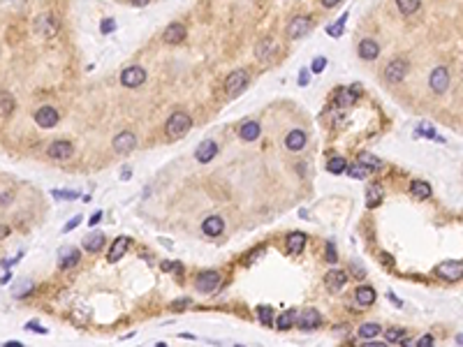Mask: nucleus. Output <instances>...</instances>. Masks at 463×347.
Wrapping results in <instances>:
<instances>
[{
    "mask_svg": "<svg viewBox=\"0 0 463 347\" xmlns=\"http://www.w3.org/2000/svg\"><path fill=\"white\" fill-rule=\"evenodd\" d=\"M433 336H422L419 340H417V347H429V345H433Z\"/></svg>",
    "mask_w": 463,
    "mask_h": 347,
    "instance_id": "nucleus-46",
    "label": "nucleus"
},
{
    "mask_svg": "<svg viewBox=\"0 0 463 347\" xmlns=\"http://www.w3.org/2000/svg\"><path fill=\"white\" fill-rule=\"evenodd\" d=\"M294 320H297V310L289 308L287 313H283V315H280V317L276 320V326H278V329H289V326L294 324Z\"/></svg>",
    "mask_w": 463,
    "mask_h": 347,
    "instance_id": "nucleus-32",
    "label": "nucleus"
},
{
    "mask_svg": "<svg viewBox=\"0 0 463 347\" xmlns=\"http://www.w3.org/2000/svg\"><path fill=\"white\" fill-rule=\"evenodd\" d=\"M338 3H341V0H322V5L324 7H336Z\"/></svg>",
    "mask_w": 463,
    "mask_h": 347,
    "instance_id": "nucleus-55",
    "label": "nucleus"
},
{
    "mask_svg": "<svg viewBox=\"0 0 463 347\" xmlns=\"http://www.w3.org/2000/svg\"><path fill=\"white\" fill-rule=\"evenodd\" d=\"M51 195L58 197V199H79V192L74 190H54Z\"/></svg>",
    "mask_w": 463,
    "mask_h": 347,
    "instance_id": "nucleus-41",
    "label": "nucleus"
},
{
    "mask_svg": "<svg viewBox=\"0 0 463 347\" xmlns=\"http://www.w3.org/2000/svg\"><path fill=\"white\" fill-rule=\"evenodd\" d=\"M3 107H0V114H3V118H7V116L14 111V98L12 95H7V93H3Z\"/></svg>",
    "mask_w": 463,
    "mask_h": 347,
    "instance_id": "nucleus-37",
    "label": "nucleus"
},
{
    "mask_svg": "<svg viewBox=\"0 0 463 347\" xmlns=\"http://www.w3.org/2000/svg\"><path fill=\"white\" fill-rule=\"evenodd\" d=\"M366 171H368V167H366V164H361V162L348 167V176H350V179H364Z\"/></svg>",
    "mask_w": 463,
    "mask_h": 347,
    "instance_id": "nucleus-38",
    "label": "nucleus"
},
{
    "mask_svg": "<svg viewBox=\"0 0 463 347\" xmlns=\"http://www.w3.org/2000/svg\"><path fill=\"white\" fill-rule=\"evenodd\" d=\"M403 338H405V333L401 329H387L385 331V342H389V345H392V342L403 340Z\"/></svg>",
    "mask_w": 463,
    "mask_h": 347,
    "instance_id": "nucleus-40",
    "label": "nucleus"
},
{
    "mask_svg": "<svg viewBox=\"0 0 463 347\" xmlns=\"http://www.w3.org/2000/svg\"><path fill=\"white\" fill-rule=\"evenodd\" d=\"M354 298H357L359 306H373L375 303V289L368 287V285H359L354 289Z\"/></svg>",
    "mask_w": 463,
    "mask_h": 347,
    "instance_id": "nucleus-20",
    "label": "nucleus"
},
{
    "mask_svg": "<svg viewBox=\"0 0 463 347\" xmlns=\"http://www.w3.org/2000/svg\"><path fill=\"white\" fill-rule=\"evenodd\" d=\"M327 171L329 174H343V171H348V162H345L343 157H333V160L327 162Z\"/></svg>",
    "mask_w": 463,
    "mask_h": 347,
    "instance_id": "nucleus-34",
    "label": "nucleus"
},
{
    "mask_svg": "<svg viewBox=\"0 0 463 347\" xmlns=\"http://www.w3.org/2000/svg\"><path fill=\"white\" fill-rule=\"evenodd\" d=\"M79 250H74V248H67V250H63V255H60V269H72V266L79 262Z\"/></svg>",
    "mask_w": 463,
    "mask_h": 347,
    "instance_id": "nucleus-28",
    "label": "nucleus"
},
{
    "mask_svg": "<svg viewBox=\"0 0 463 347\" xmlns=\"http://www.w3.org/2000/svg\"><path fill=\"white\" fill-rule=\"evenodd\" d=\"M308 81H311V74H308V72H306V70H301L299 72V86H308Z\"/></svg>",
    "mask_w": 463,
    "mask_h": 347,
    "instance_id": "nucleus-47",
    "label": "nucleus"
},
{
    "mask_svg": "<svg viewBox=\"0 0 463 347\" xmlns=\"http://www.w3.org/2000/svg\"><path fill=\"white\" fill-rule=\"evenodd\" d=\"M162 39L167 44L183 42V39H185V26H183V23H169L167 30H164V35H162Z\"/></svg>",
    "mask_w": 463,
    "mask_h": 347,
    "instance_id": "nucleus-18",
    "label": "nucleus"
},
{
    "mask_svg": "<svg viewBox=\"0 0 463 347\" xmlns=\"http://www.w3.org/2000/svg\"><path fill=\"white\" fill-rule=\"evenodd\" d=\"M405 74H408V60L405 58H394L387 67H385V79L389 83H398L403 81Z\"/></svg>",
    "mask_w": 463,
    "mask_h": 347,
    "instance_id": "nucleus-6",
    "label": "nucleus"
},
{
    "mask_svg": "<svg viewBox=\"0 0 463 347\" xmlns=\"http://www.w3.org/2000/svg\"><path fill=\"white\" fill-rule=\"evenodd\" d=\"M100 218H102V211H95V213L91 215V225H98V223H100Z\"/></svg>",
    "mask_w": 463,
    "mask_h": 347,
    "instance_id": "nucleus-52",
    "label": "nucleus"
},
{
    "mask_svg": "<svg viewBox=\"0 0 463 347\" xmlns=\"http://www.w3.org/2000/svg\"><path fill=\"white\" fill-rule=\"evenodd\" d=\"M37 30L42 35H47V37H51V35H56L58 26H56V21H54L51 14H44V17H39V21H37Z\"/></svg>",
    "mask_w": 463,
    "mask_h": 347,
    "instance_id": "nucleus-25",
    "label": "nucleus"
},
{
    "mask_svg": "<svg viewBox=\"0 0 463 347\" xmlns=\"http://www.w3.org/2000/svg\"><path fill=\"white\" fill-rule=\"evenodd\" d=\"M429 86L433 93H445L447 86H449V72L447 67H436L429 76Z\"/></svg>",
    "mask_w": 463,
    "mask_h": 347,
    "instance_id": "nucleus-7",
    "label": "nucleus"
},
{
    "mask_svg": "<svg viewBox=\"0 0 463 347\" xmlns=\"http://www.w3.org/2000/svg\"><path fill=\"white\" fill-rule=\"evenodd\" d=\"M410 192H412V197H417V199H429L431 185L424 183V181H412V183H410Z\"/></svg>",
    "mask_w": 463,
    "mask_h": 347,
    "instance_id": "nucleus-27",
    "label": "nucleus"
},
{
    "mask_svg": "<svg viewBox=\"0 0 463 347\" xmlns=\"http://www.w3.org/2000/svg\"><path fill=\"white\" fill-rule=\"evenodd\" d=\"M151 0H130V5H135V7H144V5H148Z\"/></svg>",
    "mask_w": 463,
    "mask_h": 347,
    "instance_id": "nucleus-54",
    "label": "nucleus"
},
{
    "mask_svg": "<svg viewBox=\"0 0 463 347\" xmlns=\"http://www.w3.org/2000/svg\"><path fill=\"white\" fill-rule=\"evenodd\" d=\"M10 199H12V197H10V192H3V208H5L7 204H10Z\"/></svg>",
    "mask_w": 463,
    "mask_h": 347,
    "instance_id": "nucleus-56",
    "label": "nucleus"
},
{
    "mask_svg": "<svg viewBox=\"0 0 463 347\" xmlns=\"http://www.w3.org/2000/svg\"><path fill=\"white\" fill-rule=\"evenodd\" d=\"M104 245V234H91L88 239H83V250L86 252H98V250H102Z\"/></svg>",
    "mask_w": 463,
    "mask_h": 347,
    "instance_id": "nucleus-26",
    "label": "nucleus"
},
{
    "mask_svg": "<svg viewBox=\"0 0 463 347\" xmlns=\"http://www.w3.org/2000/svg\"><path fill=\"white\" fill-rule=\"evenodd\" d=\"M30 289H33V282H26V280H23L21 285H19V289L14 292V296H23V294L30 292Z\"/></svg>",
    "mask_w": 463,
    "mask_h": 347,
    "instance_id": "nucleus-44",
    "label": "nucleus"
},
{
    "mask_svg": "<svg viewBox=\"0 0 463 347\" xmlns=\"http://www.w3.org/2000/svg\"><path fill=\"white\" fill-rule=\"evenodd\" d=\"M255 56H257V60H262V63H269V60H273V56H276V42H273L271 37L262 39V42L257 44Z\"/></svg>",
    "mask_w": 463,
    "mask_h": 347,
    "instance_id": "nucleus-15",
    "label": "nucleus"
},
{
    "mask_svg": "<svg viewBox=\"0 0 463 347\" xmlns=\"http://www.w3.org/2000/svg\"><path fill=\"white\" fill-rule=\"evenodd\" d=\"M257 317H260V322L264 326H271L273 324V308H269V306H260V308H257Z\"/></svg>",
    "mask_w": 463,
    "mask_h": 347,
    "instance_id": "nucleus-36",
    "label": "nucleus"
},
{
    "mask_svg": "<svg viewBox=\"0 0 463 347\" xmlns=\"http://www.w3.org/2000/svg\"><path fill=\"white\" fill-rule=\"evenodd\" d=\"M306 248V234L301 232H292L287 236V250L292 252V255H299L301 250Z\"/></svg>",
    "mask_w": 463,
    "mask_h": 347,
    "instance_id": "nucleus-24",
    "label": "nucleus"
},
{
    "mask_svg": "<svg viewBox=\"0 0 463 347\" xmlns=\"http://www.w3.org/2000/svg\"><path fill=\"white\" fill-rule=\"evenodd\" d=\"M223 229H225V223H223V218L220 215H208L202 223V232L206 234V236H211V239L213 236H220Z\"/></svg>",
    "mask_w": 463,
    "mask_h": 347,
    "instance_id": "nucleus-16",
    "label": "nucleus"
},
{
    "mask_svg": "<svg viewBox=\"0 0 463 347\" xmlns=\"http://www.w3.org/2000/svg\"><path fill=\"white\" fill-rule=\"evenodd\" d=\"M414 137H431V139H436L438 144H445V139H442L440 135H436V130H433L429 123H422L419 127L414 130Z\"/></svg>",
    "mask_w": 463,
    "mask_h": 347,
    "instance_id": "nucleus-31",
    "label": "nucleus"
},
{
    "mask_svg": "<svg viewBox=\"0 0 463 347\" xmlns=\"http://www.w3.org/2000/svg\"><path fill=\"white\" fill-rule=\"evenodd\" d=\"M100 30H102L104 35L114 33V30H116V21H114V19H104V21L100 23Z\"/></svg>",
    "mask_w": 463,
    "mask_h": 347,
    "instance_id": "nucleus-42",
    "label": "nucleus"
},
{
    "mask_svg": "<svg viewBox=\"0 0 463 347\" xmlns=\"http://www.w3.org/2000/svg\"><path fill=\"white\" fill-rule=\"evenodd\" d=\"M5 347H21V342H19V340H7Z\"/></svg>",
    "mask_w": 463,
    "mask_h": 347,
    "instance_id": "nucleus-57",
    "label": "nucleus"
},
{
    "mask_svg": "<svg viewBox=\"0 0 463 347\" xmlns=\"http://www.w3.org/2000/svg\"><path fill=\"white\" fill-rule=\"evenodd\" d=\"M456 342H458V345H463V333H458V336H456Z\"/></svg>",
    "mask_w": 463,
    "mask_h": 347,
    "instance_id": "nucleus-58",
    "label": "nucleus"
},
{
    "mask_svg": "<svg viewBox=\"0 0 463 347\" xmlns=\"http://www.w3.org/2000/svg\"><path fill=\"white\" fill-rule=\"evenodd\" d=\"M248 83H250V79H248V72L245 70H234L232 74L225 79V91H227V95H232V98H236V95H241V93L248 88Z\"/></svg>",
    "mask_w": 463,
    "mask_h": 347,
    "instance_id": "nucleus-2",
    "label": "nucleus"
},
{
    "mask_svg": "<svg viewBox=\"0 0 463 347\" xmlns=\"http://www.w3.org/2000/svg\"><path fill=\"white\" fill-rule=\"evenodd\" d=\"M322 324V315L317 313L315 308H306L304 313H301V320H299V326L301 329H317V326Z\"/></svg>",
    "mask_w": 463,
    "mask_h": 347,
    "instance_id": "nucleus-17",
    "label": "nucleus"
},
{
    "mask_svg": "<svg viewBox=\"0 0 463 347\" xmlns=\"http://www.w3.org/2000/svg\"><path fill=\"white\" fill-rule=\"evenodd\" d=\"M361 95V88L354 83V86L350 88H341V91L333 95V104H338V107H350V104H354L357 100H359Z\"/></svg>",
    "mask_w": 463,
    "mask_h": 347,
    "instance_id": "nucleus-8",
    "label": "nucleus"
},
{
    "mask_svg": "<svg viewBox=\"0 0 463 347\" xmlns=\"http://www.w3.org/2000/svg\"><path fill=\"white\" fill-rule=\"evenodd\" d=\"M352 269H354V276H359V278H364V276H366L364 266H361V269H359V266H357V264H352Z\"/></svg>",
    "mask_w": 463,
    "mask_h": 347,
    "instance_id": "nucleus-53",
    "label": "nucleus"
},
{
    "mask_svg": "<svg viewBox=\"0 0 463 347\" xmlns=\"http://www.w3.org/2000/svg\"><path fill=\"white\" fill-rule=\"evenodd\" d=\"M146 81V70L142 65H130L120 72V83L125 88H137Z\"/></svg>",
    "mask_w": 463,
    "mask_h": 347,
    "instance_id": "nucleus-4",
    "label": "nucleus"
},
{
    "mask_svg": "<svg viewBox=\"0 0 463 347\" xmlns=\"http://www.w3.org/2000/svg\"><path fill=\"white\" fill-rule=\"evenodd\" d=\"M311 19H306V17H294L292 21H289V26H287V35L292 39H299V37H304L308 30H311Z\"/></svg>",
    "mask_w": 463,
    "mask_h": 347,
    "instance_id": "nucleus-12",
    "label": "nucleus"
},
{
    "mask_svg": "<svg viewBox=\"0 0 463 347\" xmlns=\"http://www.w3.org/2000/svg\"><path fill=\"white\" fill-rule=\"evenodd\" d=\"M260 132H262L260 123H255V120H245V123L241 125L239 137H241L243 141H255L257 137H260Z\"/></svg>",
    "mask_w": 463,
    "mask_h": 347,
    "instance_id": "nucleus-23",
    "label": "nucleus"
},
{
    "mask_svg": "<svg viewBox=\"0 0 463 347\" xmlns=\"http://www.w3.org/2000/svg\"><path fill=\"white\" fill-rule=\"evenodd\" d=\"M436 276L438 278H442V280H447V282H454V280H461L463 278V262H454V259H449V262H440V264L436 266Z\"/></svg>",
    "mask_w": 463,
    "mask_h": 347,
    "instance_id": "nucleus-3",
    "label": "nucleus"
},
{
    "mask_svg": "<svg viewBox=\"0 0 463 347\" xmlns=\"http://www.w3.org/2000/svg\"><path fill=\"white\" fill-rule=\"evenodd\" d=\"M348 282V273L341 271V269H331V271L324 276V285H327L331 292H338V289H343V285Z\"/></svg>",
    "mask_w": 463,
    "mask_h": 347,
    "instance_id": "nucleus-14",
    "label": "nucleus"
},
{
    "mask_svg": "<svg viewBox=\"0 0 463 347\" xmlns=\"http://www.w3.org/2000/svg\"><path fill=\"white\" fill-rule=\"evenodd\" d=\"M79 223H81V218H79V215H76V218H72L70 223L65 225V229H63V232H72V229H74V227H76V225H79Z\"/></svg>",
    "mask_w": 463,
    "mask_h": 347,
    "instance_id": "nucleus-48",
    "label": "nucleus"
},
{
    "mask_svg": "<svg viewBox=\"0 0 463 347\" xmlns=\"http://www.w3.org/2000/svg\"><path fill=\"white\" fill-rule=\"evenodd\" d=\"M327 259L331 262V264H336V259H338V255H336V248H333V243L329 241L327 243Z\"/></svg>",
    "mask_w": 463,
    "mask_h": 347,
    "instance_id": "nucleus-45",
    "label": "nucleus"
},
{
    "mask_svg": "<svg viewBox=\"0 0 463 347\" xmlns=\"http://www.w3.org/2000/svg\"><path fill=\"white\" fill-rule=\"evenodd\" d=\"M195 287L202 294H211L220 287V273L218 271H202L195 278Z\"/></svg>",
    "mask_w": 463,
    "mask_h": 347,
    "instance_id": "nucleus-5",
    "label": "nucleus"
},
{
    "mask_svg": "<svg viewBox=\"0 0 463 347\" xmlns=\"http://www.w3.org/2000/svg\"><path fill=\"white\" fill-rule=\"evenodd\" d=\"M72 144L70 141H65V139H58V141H54L49 148H47V155L49 157H54V160H67V157L72 155Z\"/></svg>",
    "mask_w": 463,
    "mask_h": 347,
    "instance_id": "nucleus-13",
    "label": "nucleus"
},
{
    "mask_svg": "<svg viewBox=\"0 0 463 347\" xmlns=\"http://www.w3.org/2000/svg\"><path fill=\"white\" fill-rule=\"evenodd\" d=\"M160 266H162L164 271H174V269H181V264H174V262H162Z\"/></svg>",
    "mask_w": 463,
    "mask_h": 347,
    "instance_id": "nucleus-49",
    "label": "nucleus"
},
{
    "mask_svg": "<svg viewBox=\"0 0 463 347\" xmlns=\"http://www.w3.org/2000/svg\"><path fill=\"white\" fill-rule=\"evenodd\" d=\"M35 123H37L39 127H54V125L58 123V111H56L54 107H39L37 111H35Z\"/></svg>",
    "mask_w": 463,
    "mask_h": 347,
    "instance_id": "nucleus-10",
    "label": "nucleus"
},
{
    "mask_svg": "<svg viewBox=\"0 0 463 347\" xmlns=\"http://www.w3.org/2000/svg\"><path fill=\"white\" fill-rule=\"evenodd\" d=\"M380 262H382L385 266H392V264H394V259L387 255V252H380Z\"/></svg>",
    "mask_w": 463,
    "mask_h": 347,
    "instance_id": "nucleus-50",
    "label": "nucleus"
},
{
    "mask_svg": "<svg viewBox=\"0 0 463 347\" xmlns=\"http://www.w3.org/2000/svg\"><path fill=\"white\" fill-rule=\"evenodd\" d=\"M285 146L289 151H301L306 146V132L304 130H292L287 137H285Z\"/></svg>",
    "mask_w": 463,
    "mask_h": 347,
    "instance_id": "nucleus-22",
    "label": "nucleus"
},
{
    "mask_svg": "<svg viewBox=\"0 0 463 347\" xmlns=\"http://www.w3.org/2000/svg\"><path fill=\"white\" fill-rule=\"evenodd\" d=\"M380 56V44L375 39H361L359 42V58L364 60H375Z\"/></svg>",
    "mask_w": 463,
    "mask_h": 347,
    "instance_id": "nucleus-19",
    "label": "nucleus"
},
{
    "mask_svg": "<svg viewBox=\"0 0 463 347\" xmlns=\"http://www.w3.org/2000/svg\"><path fill=\"white\" fill-rule=\"evenodd\" d=\"M380 324H375V322H366V324H361L359 326V338H364V340H370V338H375V336H380Z\"/></svg>",
    "mask_w": 463,
    "mask_h": 347,
    "instance_id": "nucleus-29",
    "label": "nucleus"
},
{
    "mask_svg": "<svg viewBox=\"0 0 463 347\" xmlns=\"http://www.w3.org/2000/svg\"><path fill=\"white\" fill-rule=\"evenodd\" d=\"M359 162L366 164L368 169H380L382 167V160L375 155H370V153H359Z\"/></svg>",
    "mask_w": 463,
    "mask_h": 347,
    "instance_id": "nucleus-35",
    "label": "nucleus"
},
{
    "mask_svg": "<svg viewBox=\"0 0 463 347\" xmlns=\"http://www.w3.org/2000/svg\"><path fill=\"white\" fill-rule=\"evenodd\" d=\"M382 199V185H370L368 192H366V206L368 208H375Z\"/></svg>",
    "mask_w": 463,
    "mask_h": 347,
    "instance_id": "nucleus-30",
    "label": "nucleus"
},
{
    "mask_svg": "<svg viewBox=\"0 0 463 347\" xmlns=\"http://www.w3.org/2000/svg\"><path fill=\"white\" fill-rule=\"evenodd\" d=\"M128 245H130V239H128V236H120V239H116L114 245H111V250H109V255H107V259H109L111 264H114V262H118L120 257L125 255Z\"/></svg>",
    "mask_w": 463,
    "mask_h": 347,
    "instance_id": "nucleus-21",
    "label": "nucleus"
},
{
    "mask_svg": "<svg viewBox=\"0 0 463 347\" xmlns=\"http://www.w3.org/2000/svg\"><path fill=\"white\" fill-rule=\"evenodd\" d=\"M26 329H30V331H37V333H47V331H44V329H39V324H37V322H28V324H26Z\"/></svg>",
    "mask_w": 463,
    "mask_h": 347,
    "instance_id": "nucleus-51",
    "label": "nucleus"
},
{
    "mask_svg": "<svg viewBox=\"0 0 463 347\" xmlns=\"http://www.w3.org/2000/svg\"><path fill=\"white\" fill-rule=\"evenodd\" d=\"M192 127V118L185 111H176V114L169 116L167 125H164V132H167L169 139H181L185 132Z\"/></svg>",
    "mask_w": 463,
    "mask_h": 347,
    "instance_id": "nucleus-1",
    "label": "nucleus"
},
{
    "mask_svg": "<svg viewBox=\"0 0 463 347\" xmlns=\"http://www.w3.org/2000/svg\"><path fill=\"white\" fill-rule=\"evenodd\" d=\"M137 146V137L132 132H120V135L114 137V151L120 153V155H128L130 151H135Z\"/></svg>",
    "mask_w": 463,
    "mask_h": 347,
    "instance_id": "nucleus-9",
    "label": "nucleus"
},
{
    "mask_svg": "<svg viewBox=\"0 0 463 347\" xmlns=\"http://www.w3.org/2000/svg\"><path fill=\"white\" fill-rule=\"evenodd\" d=\"M216 153H218V144L213 139H204L199 146H197V151H195V157L199 160L202 164H206V162H211L213 157H216Z\"/></svg>",
    "mask_w": 463,
    "mask_h": 347,
    "instance_id": "nucleus-11",
    "label": "nucleus"
},
{
    "mask_svg": "<svg viewBox=\"0 0 463 347\" xmlns=\"http://www.w3.org/2000/svg\"><path fill=\"white\" fill-rule=\"evenodd\" d=\"M345 21H348V14H343L333 26H329V35H331V37H341V35H343V28H345Z\"/></svg>",
    "mask_w": 463,
    "mask_h": 347,
    "instance_id": "nucleus-39",
    "label": "nucleus"
},
{
    "mask_svg": "<svg viewBox=\"0 0 463 347\" xmlns=\"http://www.w3.org/2000/svg\"><path fill=\"white\" fill-rule=\"evenodd\" d=\"M396 5H398V10L403 12V14H414V12L419 10L422 0H396Z\"/></svg>",
    "mask_w": 463,
    "mask_h": 347,
    "instance_id": "nucleus-33",
    "label": "nucleus"
},
{
    "mask_svg": "<svg viewBox=\"0 0 463 347\" xmlns=\"http://www.w3.org/2000/svg\"><path fill=\"white\" fill-rule=\"evenodd\" d=\"M324 67H327V58H324V56H317V58L311 63V70L313 72H322Z\"/></svg>",
    "mask_w": 463,
    "mask_h": 347,
    "instance_id": "nucleus-43",
    "label": "nucleus"
}]
</instances>
